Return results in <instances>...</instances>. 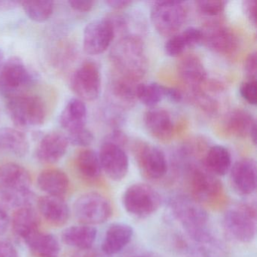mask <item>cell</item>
<instances>
[{
  "label": "cell",
  "mask_w": 257,
  "mask_h": 257,
  "mask_svg": "<svg viewBox=\"0 0 257 257\" xmlns=\"http://www.w3.org/2000/svg\"><path fill=\"white\" fill-rule=\"evenodd\" d=\"M31 176L29 171L13 162L0 165V198L13 207L31 206L34 195L31 190Z\"/></svg>",
  "instance_id": "cell-1"
},
{
  "label": "cell",
  "mask_w": 257,
  "mask_h": 257,
  "mask_svg": "<svg viewBox=\"0 0 257 257\" xmlns=\"http://www.w3.org/2000/svg\"><path fill=\"white\" fill-rule=\"evenodd\" d=\"M111 59L118 76L138 82L147 70V56L142 40L137 36H126L112 48Z\"/></svg>",
  "instance_id": "cell-2"
},
{
  "label": "cell",
  "mask_w": 257,
  "mask_h": 257,
  "mask_svg": "<svg viewBox=\"0 0 257 257\" xmlns=\"http://www.w3.org/2000/svg\"><path fill=\"white\" fill-rule=\"evenodd\" d=\"M169 205L173 216L183 227L185 235L189 238L198 240L213 234L208 227L207 210L192 197L176 195Z\"/></svg>",
  "instance_id": "cell-3"
},
{
  "label": "cell",
  "mask_w": 257,
  "mask_h": 257,
  "mask_svg": "<svg viewBox=\"0 0 257 257\" xmlns=\"http://www.w3.org/2000/svg\"><path fill=\"white\" fill-rule=\"evenodd\" d=\"M222 225L231 238L240 243H250L256 234L255 207L246 203L228 207L224 213Z\"/></svg>",
  "instance_id": "cell-4"
},
{
  "label": "cell",
  "mask_w": 257,
  "mask_h": 257,
  "mask_svg": "<svg viewBox=\"0 0 257 257\" xmlns=\"http://www.w3.org/2000/svg\"><path fill=\"white\" fill-rule=\"evenodd\" d=\"M37 77L34 72L19 57L4 61L0 68V95L7 100L25 94Z\"/></svg>",
  "instance_id": "cell-5"
},
{
  "label": "cell",
  "mask_w": 257,
  "mask_h": 257,
  "mask_svg": "<svg viewBox=\"0 0 257 257\" xmlns=\"http://www.w3.org/2000/svg\"><path fill=\"white\" fill-rule=\"evenodd\" d=\"M7 108L14 124L21 127L41 125L47 116L44 100L40 96L28 93L7 100Z\"/></svg>",
  "instance_id": "cell-6"
},
{
  "label": "cell",
  "mask_w": 257,
  "mask_h": 257,
  "mask_svg": "<svg viewBox=\"0 0 257 257\" xmlns=\"http://www.w3.org/2000/svg\"><path fill=\"white\" fill-rule=\"evenodd\" d=\"M162 203V196L159 192L146 183H135L123 194L124 210L138 219H145L152 216L160 208Z\"/></svg>",
  "instance_id": "cell-7"
},
{
  "label": "cell",
  "mask_w": 257,
  "mask_h": 257,
  "mask_svg": "<svg viewBox=\"0 0 257 257\" xmlns=\"http://www.w3.org/2000/svg\"><path fill=\"white\" fill-rule=\"evenodd\" d=\"M187 6L181 1H157L151 9V22L160 35L172 37L181 29L187 18Z\"/></svg>",
  "instance_id": "cell-8"
},
{
  "label": "cell",
  "mask_w": 257,
  "mask_h": 257,
  "mask_svg": "<svg viewBox=\"0 0 257 257\" xmlns=\"http://www.w3.org/2000/svg\"><path fill=\"white\" fill-rule=\"evenodd\" d=\"M75 216L81 224L99 225L106 222L112 214L110 201L98 192H87L75 201Z\"/></svg>",
  "instance_id": "cell-9"
},
{
  "label": "cell",
  "mask_w": 257,
  "mask_h": 257,
  "mask_svg": "<svg viewBox=\"0 0 257 257\" xmlns=\"http://www.w3.org/2000/svg\"><path fill=\"white\" fill-rule=\"evenodd\" d=\"M70 87L83 101L97 100L101 92V75L98 66L93 61L84 62L72 75Z\"/></svg>",
  "instance_id": "cell-10"
},
{
  "label": "cell",
  "mask_w": 257,
  "mask_h": 257,
  "mask_svg": "<svg viewBox=\"0 0 257 257\" xmlns=\"http://www.w3.org/2000/svg\"><path fill=\"white\" fill-rule=\"evenodd\" d=\"M137 163L144 177L149 180H160L168 172V161L164 152L146 142L136 143L134 148Z\"/></svg>",
  "instance_id": "cell-11"
},
{
  "label": "cell",
  "mask_w": 257,
  "mask_h": 257,
  "mask_svg": "<svg viewBox=\"0 0 257 257\" xmlns=\"http://www.w3.org/2000/svg\"><path fill=\"white\" fill-rule=\"evenodd\" d=\"M115 35L113 25L109 18L95 19L84 30V50L90 55H100L109 47Z\"/></svg>",
  "instance_id": "cell-12"
},
{
  "label": "cell",
  "mask_w": 257,
  "mask_h": 257,
  "mask_svg": "<svg viewBox=\"0 0 257 257\" xmlns=\"http://www.w3.org/2000/svg\"><path fill=\"white\" fill-rule=\"evenodd\" d=\"M189 186L192 198L198 202H210L222 193V186L216 176L205 168L192 167L189 172Z\"/></svg>",
  "instance_id": "cell-13"
},
{
  "label": "cell",
  "mask_w": 257,
  "mask_h": 257,
  "mask_svg": "<svg viewBox=\"0 0 257 257\" xmlns=\"http://www.w3.org/2000/svg\"><path fill=\"white\" fill-rule=\"evenodd\" d=\"M102 171L114 181L123 180L129 170V159L123 147L104 141L98 153Z\"/></svg>",
  "instance_id": "cell-14"
},
{
  "label": "cell",
  "mask_w": 257,
  "mask_h": 257,
  "mask_svg": "<svg viewBox=\"0 0 257 257\" xmlns=\"http://www.w3.org/2000/svg\"><path fill=\"white\" fill-rule=\"evenodd\" d=\"M175 246L186 257H227L225 245L214 235L198 240H192L186 235H177Z\"/></svg>",
  "instance_id": "cell-15"
},
{
  "label": "cell",
  "mask_w": 257,
  "mask_h": 257,
  "mask_svg": "<svg viewBox=\"0 0 257 257\" xmlns=\"http://www.w3.org/2000/svg\"><path fill=\"white\" fill-rule=\"evenodd\" d=\"M256 163L253 159H240L231 167L230 183L231 188L238 195H252L256 189Z\"/></svg>",
  "instance_id": "cell-16"
},
{
  "label": "cell",
  "mask_w": 257,
  "mask_h": 257,
  "mask_svg": "<svg viewBox=\"0 0 257 257\" xmlns=\"http://www.w3.org/2000/svg\"><path fill=\"white\" fill-rule=\"evenodd\" d=\"M201 31L203 43L213 52L227 55H231L237 49V37L228 27L214 23Z\"/></svg>",
  "instance_id": "cell-17"
},
{
  "label": "cell",
  "mask_w": 257,
  "mask_h": 257,
  "mask_svg": "<svg viewBox=\"0 0 257 257\" xmlns=\"http://www.w3.org/2000/svg\"><path fill=\"white\" fill-rule=\"evenodd\" d=\"M69 144L66 135L59 132H50L39 143L36 156L42 163H57L65 156Z\"/></svg>",
  "instance_id": "cell-18"
},
{
  "label": "cell",
  "mask_w": 257,
  "mask_h": 257,
  "mask_svg": "<svg viewBox=\"0 0 257 257\" xmlns=\"http://www.w3.org/2000/svg\"><path fill=\"white\" fill-rule=\"evenodd\" d=\"M223 127L227 133L236 138L249 137L256 144V122L251 114L242 109H234L225 115Z\"/></svg>",
  "instance_id": "cell-19"
},
{
  "label": "cell",
  "mask_w": 257,
  "mask_h": 257,
  "mask_svg": "<svg viewBox=\"0 0 257 257\" xmlns=\"http://www.w3.org/2000/svg\"><path fill=\"white\" fill-rule=\"evenodd\" d=\"M144 123L148 133L161 141H169L174 134V122L168 111L153 107L146 112Z\"/></svg>",
  "instance_id": "cell-20"
},
{
  "label": "cell",
  "mask_w": 257,
  "mask_h": 257,
  "mask_svg": "<svg viewBox=\"0 0 257 257\" xmlns=\"http://www.w3.org/2000/svg\"><path fill=\"white\" fill-rule=\"evenodd\" d=\"M134 229L123 222L111 224L103 237L101 249L105 255H112L121 252L132 240Z\"/></svg>",
  "instance_id": "cell-21"
},
{
  "label": "cell",
  "mask_w": 257,
  "mask_h": 257,
  "mask_svg": "<svg viewBox=\"0 0 257 257\" xmlns=\"http://www.w3.org/2000/svg\"><path fill=\"white\" fill-rule=\"evenodd\" d=\"M38 212L52 225L61 226L67 223L70 216L68 204L64 198L45 195L39 198Z\"/></svg>",
  "instance_id": "cell-22"
},
{
  "label": "cell",
  "mask_w": 257,
  "mask_h": 257,
  "mask_svg": "<svg viewBox=\"0 0 257 257\" xmlns=\"http://www.w3.org/2000/svg\"><path fill=\"white\" fill-rule=\"evenodd\" d=\"M13 230L16 237L25 240L40 230V216L39 212L32 206L18 208L12 220Z\"/></svg>",
  "instance_id": "cell-23"
},
{
  "label": "cell",
  "mask_w": 257,
  "mask_h": 257,
  "mask_svg": "<svg viewBox=\"0 0 257 257\" xmlns=\"http://www.w3.org/2000/svg\"><path fill=\"white\" fill-rule=\"evenodd\" d=\"M179 76L191 89L201 88L207 80V70L198 57L187 55L180 60L177 67Z\"/></svg>",
  "instance_id": "cell-24"
},
{
  "label": "cell",
  "mask_w": 257,
  "mask_h": 257,
  "mask_svg": "<svg viewBox=\"0 0 257 257\" xmlns=\"http://www.w3.org/2000/svg\"><path fill=\"white\" fill-rule=\"evenodd\" d=\"M88 110L83 100L72 98L67 102L60 115L61 127L68 134L85 127Z\"/></svg>",
  "instance_id": "cell-25"
},
{
  "label": "cell",
  "mask_w": 257,
  "mask_h": 257,
  "mask_svg": "<svg viewBox=\"0 0 257 257\" xmlns=\"http://www.w3.org/2000/svg\"><path fill=\"white\" fill-rule=\"evenodd\" d=\"M37 185L47 195L64 198L70 189V182L64 171L51 168L40 173L37 178Z\"/></svg>",
  "instance_id": "cell-26"
},
{
  "label": "cell",
  "mask_w": 257,
  "mask_h": 257,
  "mask_svg": "<svg viewBox=\"0 0 257 257\" xmlns=\"http://www.w3.org/2000/svg\"><path fill=\"white\" fill-rule=\"evenodd\" d=\"M203 33L201 29L190 27L183 32L177 33L169 37L165 44V52L168 56L177 58L183 55L186 49L194 47L201 43Z\"/></svg>",
  "instance_id": "cell-27"
},
{
  "label": "cell",
  "mask_w": 257,
  "mask_h": 257,
  "mask_svg": "<svg viewBox=\"0 0 257 257\" xmlns=\"http://www.w3.org/2000/svg\"><path fill=\"white\" fill-rule=\"evenodd\" d=\"M97 234L95 227L81 224L64 229L61 234V238L66 244L81 250L92 248Z\"/></svg>",
  "instance_id": "cell-28"
},
{
  "label": "cell",
  "mask_w": 257,
  "mask_h": 257,
  "mask_svg": "<svg viewBox=\"0 0 257 257\" xmlns=\"http://www.w3.org/2000/svg\"><path fill=\"white\" fill-rule=\"evenodd\" d=\"M25 243L28 245L32 257H59L61 246L53 234L40 230L28 237Z\"/></svg>",
  "instance_id": "cell-29"
},
{
  "label": "cell",
  "mask_w": 257,
  "mask_h": 257,
  "mask_svg": "<svg viewBox=\"0 0 257 257\" xmlns=\"http://www.w3.org/2000/svg\"><path fill=\"white\" fill-rule=\"evenodd\" d=\"M231 157L223 146L210 147L204 157V168L216 177L225 176L231 169Z\"/></svg>",
  "instance_id": "cell-30"
},
{
  "label": "cell",
  "mask_w": 257,
  "mask_h": 257,
  "mask_svg": "<svg viewBox=\"0 0 257 257\" xmlns=\"http://www.w3.org/2000/svg\"><path fill=\"white\" fill-rule=\"evenodd\" d=\"M0 149L23 157L29 153V141L26 135L18 129L4 127L0 128Z\"/></svg>",
  "instance_id": "cell-31"
},
{
  "label": "cell",
  "mask_w": 257,
  "mask_h": 257,
  "mask_svg": "<svg viewBox=\"0 0 257 257\" xmlns=\"http://www.w3.org/2000/svg\"><path fill=\"white\" fill-rule=\"evenodd\" d=\"M76 167L81 177L90 181L97 180L101 175L98 153L90 149L81 150L76 158Z\"/></svg>",
  "instance_id": "cell-32"
},
{
  "label": "cell",
  "mask_w": 257,
  "mask_h": 257,
  "mask_svg": "<svg viewBox=\"0 0 257 257\" xmlns=\"http://www.w3.org/2000/svg\"><path fill=\"white\" fill-rule=\"evenodd\" d=\"M167 86L157 83L138 84L137 87V99L148 107H156L161 101L165 100Z\"/></svg>",
  "instance_id": "cell-33"
},
{
  "label": "cell",
  "mask_w": 257,
  "mask_h": 257,
  "mask_svg": "<svg viewBox=\"0 0 257 257\" xmlns=\"http://www.w3.org/2000/svg\"><path fill=\"white\" fill-rule=\"evenodd\" d=\"M138 85L135 81L117 76L112 80L111 90L117 100L130 106L137 100Z\"/></svg>",
  "instance_id": "cell-34"
},
{
  "label": "cell",
  "mask_w": 257,
  "mask_h": 257,
  "mask_svg": "<svg viewBox=\"0 0 257 257\" xmlns=\"http://www.w3.org/2000/svg\"><path fill=\"white\" fill-rule=\"evenodd\" d=\"M24 11L31 20L34 22H46L53 14L55 4L49 0H29L21 3Z\"/></svg>",
  "instance_id": "cell-35"
},
{
  "label": "cell",
  "mask_w": 257,
  "mask_h": 257,
  "mask_svg": "<svg viewBox=\"0 0 257 257\" xmlns=\"http://www.w3.org/2000/svg\"><path fill=\"white\" fill-rule=\"evenodd\" d=\"M198 11L206 16H219L225 10L226 2L218 0H201L195 3Z\"/></svg>",
  "instance_id": "cell-36"
},
{
  "label": "cell",
  "mask_w": 257,
  "mask_h": 257,
  "mask_svg": "<svg viewBox=\"0 0 257 257\" xmlns=\"http://www.w3.org/2000/svg\"><path fill=\"white\" fill-rule=\"evenodd\" d=\"M192 99L198 107L210 113L216 112L217 109V103L214 99L203 92L201 88L192 90Z\"/></svg>",
  "instance_id": "cell-37"
},
{
  "label": "cell",
  "mask_w": 257,
  "mask_h": 257,
  "mask_svg": "<svg viewBox=\"0 0 257 257\" xmlns=\"http://www.w3.org/2000/svg\"><path fill=\"white\" fill-rule=\"evenodd\" d=\"M69 144L75 147H87L94 141V137L91 131L86 127L76 132L68 134L67 136Z\"/></svg>",
  "instance_id": "cell-38"
},
{
  "label": "cell",
  "mask_w": 257,
  "mask_h": 257,
  "mask_svg": "<svg viewBox=\"0 0 257 257\" xmlns=\"http://www.w3.org/2000/svg\"><path fill=\"white\" fill-rule=\"evenodd\" d=\"M256 81L246 80L240 85L239 92L242 98L249 104L256 105L257 85Z\"/></svg>",
  "instance_id": "cell-39"
},
{
  "label": "cell",
  "mask_w": 257,
  "mask_h": 257,
  "mask_svg": "<svg viewBox=\"0 0 257 257\" xmlns=\"http://www.w3.org/2000/svg\"><path fill=\"white\" fill-rule=\"evenodd\" d=\"M244 71L247 80L256 81L257 76V54L251 52L246 57L244 62Z\"/></svg>",
  "instance_id": "cell-40"
},
{
  "label": "cell",
  "mask_w": 257,
  "mask_h": 257,
  "mask_svg": "<svg viewBox=\"0 0 257 257\" xmlns=\"http://www.w3.org/2000/svg\"><path fill=\"white\" fill-rule=\"evenodd\" d=\"M242 10L247 20L254 27L256 26V2L255 0H244L242 2Z\"/></svg>",
  "instance_id": "cell-41"
},
{
  "label": "cell",
  "mask_w": 257,
  "mask_h": 257,
  "mask_svg": "<svg viewBox=\"0 0 257 257\" xmlns=\"http://www.w3.org/2000/svg\"><path fill=\"white\" fill-rule=\"evenodd\" d=\"M68 4L75 11L88 13L94 8L95 3L90 0H71Z\"/></svg>",
  "instance_id": "cell-42"
},
{
  "label": "cell",
  "mask_w": 257,
  "mask_h": 257,
  "mask_svg": "<svg viewBox=\"0 0 257 257\" xmlns=\"http://www.w3.org/2000/svg\"><path fill=\"white\" fill-rule=\"evenodd\" d=\"M0 257H19V254L11 243L0 240Z\"/></svg>",
  "instance_id": "cell-43"
},
{
  "label": "cell",
  "mask_w": 257,
  "mask_h": 257,
  "mask_svg": "<svg viewBox=\"0 0 257 257\" xmlns=\"http://www.w3.org/2000/svg\"><path fill=\"white\" fill-rule=\"evenodd\" d=\"M10 224V217L7 210L0 205V236L5 234Z\"/></svg>",
  "instance_id": "cell-44"
},
{
  "label": "cell",
  "mask_w": 257,
  "mask_h": 257,
  "mask_svg": "<svg viewBox=\"0 0 257 257\" xmlns=\"http://www.w3.org/2000/svg\"><path fill=\"white\" fill-rule=\"evenodd\" d=\"M105 141H109V142L113 143V144H117L120 147H123V146L127 143V138L125 135L119 131L112 132V134L107 137Z\"/></svg>",
  "instance_id": "cell-45"
},
{
  "label": "cell",
  "mask_w": 257,
  "mask_h": 257,
  "mask_svg": "<svg viewBox=\"0 0 257 257\" xmlns=\"http://www.w3.org/2000/svg\"><path fill=\"white\" fill-rule=\"evenodd\" d=\"M165 99L171 103H180L183 100V94L177 88L167 87Z\"/></svg>",
  "instance_id": "cell-46"
},
{
  "label": "cell",
  "mask_w": 257,
  "mask_h": 257,
  "mask_svg": "<svg viewBox=\"0 0 257 257\" xmlns=\"http://www.w3.org/2000/svg\"><path fill=\"white\" fill-rule=\"evenodd\" d=\"M105 3L110 8L115 10H124L132 5V1H127V0H109Z\"/></svg>",
  "instance_id": "cell-47"
},
{
  "label": "cell",
  "mask_w": 257,
  "mask_h": 257,
  "mask_svg": "<svg viewBox=\"0 0 257 257\" xmlns=\"http://www.w3.org/2000/svg\"><path fill=\"white\" fill-rule=\"evenodd\" d=\"M71 257H106V255L91 248V249L78 250L77 252L73 254Z\"/></svg>",
  "instance_id": "cell-48"
},
{
  "label": "cell",
  "mask_w": 257,
  "mask_h": 257,
  "mask_svg": "<svg viewBox=\"0 0 257 257\" xmlns=\"http://www.w3.org/2000/svg\"><path fill=\"white\" fill-rule=\"evenodd\" d=\"M21 5V2L18 1H3L0 0V11H8V10H14Z\"/></svg>",
  "instance_id": "cell-49"
},
{
  "label": "cell",
  "mask_w": 257,
  "mask_h": 257,
  "mask_svg": "<svg viewBox=\"0 0 257 257\" xmlns=\"http://www.w3.org/2000/svg\"><path fill=\"white\" fill-rule=\"evenodd\" d=\"M4 54H3L2 51H0V68H1V67H2L3 64H4Z\"/></svg>",
  "instance_id": "cell-50"
},
{
  "label": "cell",
  "mask_w": 257,
  "mask_h": 257,
  "mask_svg": "<svg viewBox=\"0 0 257 257\" xmlns=\"http://www.w3.org/2000/svg\"><path fill=\"white\" fill-rule=\"evenodd\" d=\"M128 257H144V256H140V255H132V256Z\"/></svg>",
  "instance_id": "cell-51"
}]
</instances>
